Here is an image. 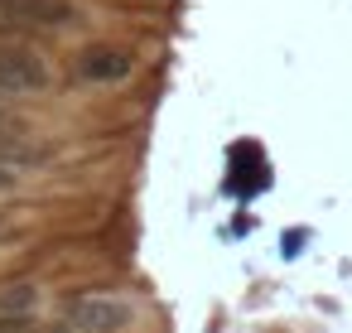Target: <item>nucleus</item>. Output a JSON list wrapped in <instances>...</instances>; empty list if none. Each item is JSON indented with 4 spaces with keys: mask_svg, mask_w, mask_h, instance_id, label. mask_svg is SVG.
<instances>
[{
    "mask_svg": "<svg viewBox=\"0 0 352 333\" xmlns=\"http://www.w3.org/2000/svg\"><path fill=\"white\" fill-rule=\"evenodd\" d=\"M63 323H68V333H126L135 323V304L116 290L111 294H97V290L68 294L63 299Z\"/></svg>",
    "mask_w": 352,
    "mask_h": 333,
    "instance_id": "1",
    "label": "nucleus"
},
{
    "mask_svg": "<svg viewBox=\"0 0 352 333\" xmlns=\"http://www.w3.org/2000/svg\"><path fill=\"white\" fill-rule=\"evenodd\" d=\"M54 68L39 49L20 39H0V92H49Z\"/></svg>",
    "mask_w": 352,
    "mask_h": 333,
    "instance_id": "2",
    "label": "nucleus"
},
{
    "mask_svg": "<svg viewBox=\"0 0 352 333\" xmlns=\"http://www.w3.org/2000/svg\"><path fill=\"white\" fill-rule=\"evenodd\" d=\"M63 30L78 25L73 0H0V39H15L20 30Z\"/></svg>",
    "mask_w": 352,
    "mask_h": 333,
    "instance_id": "3",
    "label": "nucleus"
},
{
    "mask_svg": "<svg viewBox=\"0 0 352 333\" xmlns=\"http://www.w3.org/2000/svg\"><path fill=\"white\" fill-rule=\"evenodd\" d=\"M73 68L87 83H121V78H131V54L116 49V44H87Z\"/></svg>",
    "mask_w": 352,
    "mask_h": 333,
    "instance_id": "4",
    "label": "nucleus"
},
{
    "mask_svg": "<svg viewBox=\"0 0 352 333\" xmlns=\"http://www.w3.org/2000/svg\"><path fill=\"white\" fill-rule=\"evenodd\" d=\"M34 309H39V285L30 275L0 280V319H34Z\"/></svg>",
    "mask_w": 352,
    "mask_h": 333,
    "instance_id": "5",
    "label": "nucleus"
},
{
    "mask_svg": "<svg viewBox=\"0 0 352 333\" xmlns=\"http://www.w3.org/2000/svg\"><path fill=\"white\" fill-rule=\"evenodd\" d=\"M0 333H58V328H44L34 319H0Z\"/></svg>",
    "mask_w": 352,
    "mask_h": 333,
    "instance_id": "6",
    "label": "nucleus"
},
{
    "mask_svg": "<svg viewBox=\"0 0 352 333\" xmlns=\"http://www.w3.org/2000/svg\"><path fill=\"white\" fill-rule=\"evenodd\" d=\"M299 241H309V232H285V256H299Z\"/></svg>",
    "mask_w": 352,
    "mask_h": 333,
    "instance_id": "7",
    "label": "nucleus"
},
{
    "mask_svg": "<svg viewBox=\"0 0 352 333\" xmlns=\"http://www.w3.org/2000/svg\"><path fill=\"white\" fill-rule=\"evenodd\" d=\"M10 189H15V174H10L6 164H0V193H10Z\"/></svg>",
    "mask_w": 352,
    "mask_h": 333,
    "instance_id": "8",
    "label": "nucleus"
},
{
    "mask_svg": "<svg viewBox=\"0 0 352 333\" xmlns=\"http://www.w3.org/2000/svg\"><path fill=\"white\" fill-rule=\"evenodd\" d=\"M6 131H15V116H10L6 107H0V136H6Z\"/></svg>",
    "mask_w": 352,
    "mask_h": 333,
    "instance_id": "9",
    "label": "nucleus"
}]
</instances>
